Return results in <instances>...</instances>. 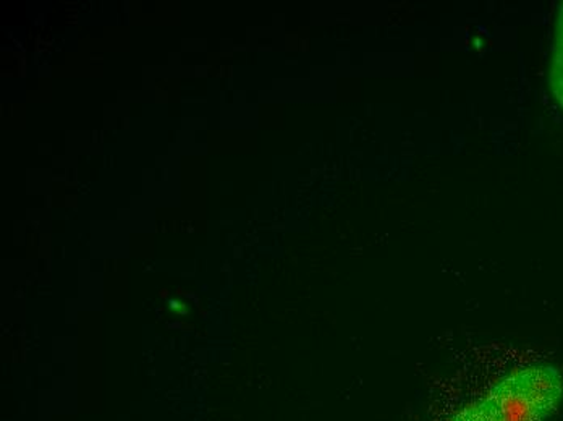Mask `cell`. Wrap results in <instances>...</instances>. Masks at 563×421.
Returning a JSON list of instances; mask_svg holds the SVG:
<instances>
[{
    "mask_svg": "<svg viewBox=\"0 0 563 421\" xmlns=\"http://www.w3.org/2000/svg\"><path fill=\"white\" fill-rule=\"evenodd\" d=\"M548 87L552 99L563 111V0L558 5L552 41L551 59L548 68Z\"/></svg>",
    "mask_w": 563,
    "mask_h": 421,
    "instance_id": "2",
    "label": "cell"
},
{
    "mask_svg": "<svg viewBox=\"0 0 563 421\" xmlns=\"http://www.w3.org/2000/svg\"><path fill=\"white\" fill-rule=\"evenodd\" d=\"M563 400V375L554 365H528L494 383L448 421H545Z\"/></svg>",
    "mask_w": 563,
    "mask_h": 421,
    "instance_id": "1",
    "label": "cell"
}]
</instances>
